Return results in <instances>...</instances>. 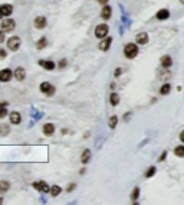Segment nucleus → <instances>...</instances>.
<instances>
[{
  "mask_svg": "<svg viewBox=\"0 0 184 205\" xmlns=\"http://www.w3.org/2000/svg\"><path fill=\"white\" fill-rule=\"evenodd\" d=\"M39 90H40V92L42 94H45V95H48V97H52L53 94L56 92V88L50 84V82H48V81H45V82H42L39 85Z\"/></svg>",
  "mask_w": 184,
  "mask_h": 205,
  "instance_id": "nucleus-1",
  "label": "nucleus"
},
{
  "mask_svg": "<svg viewBox=\"0 0 184 205\" xmlns=\"http://www.w3.org/2000/svg\"><path fill=\"white\" fill-rule=\"evenodd\" d=\"M124 55L128 58V59H132L138 55V46L135 43H127L125 48H124Z\"/></svg>",
  "mask_w": 184,
  "mask_h": 205,
  "instance_id": "nucleus-2",
  "label": "nucleus"
},
{
  "mask_svg": "<svg viewBox=\"0 0 184 205\" xmlns=\"http://www.w3.org/2000/svg\"><path fill=\"white\" fill-rule=\"evenodd\" d=\"M20 48V38L19 36H12L7 39V49H10L12 52H16Z\"/></svg>",
  "mask_w": 184,
  "mask_h": 205,
  "instance_id": "nucleus-3",
  "label": "nucleus"
},
{
  "mask_svg": "<svg viewBox=\"0 0 184 205\" xmlns=\"http://www.w3.org/2000/svg\"><path fill=\"white\" fill-rule=\"evenodd\" d=\"M15 28H16V22H15L13 19L6 17V19L1 20V31H4V32H12Z\"/></svg>",
  "mask_w": 184,
  "mask_h": 205,
  "instance_id": "nucleus-4",
  "label": "nucleus"
},
{
  "mask_svg": "<svg viewBox=\"0 0 184 205\" xmlns=\"http://www.w3.org/2000/svg\"><path fill=\"white\" fill-rule=\"evenodd\" d=\"M12 77H15V71H12L10 68L0 69V81L1 82H9L12 80Z\"/></svg>",
  "mask_w": 184,
  "mask_h": 205,
  "instance_id": "nucleus-5",
  "label": "nucleus"
},
{
  "mask_svg": "<svg viewBox=\"0 0 184 205\" xmlns=\"http://www.w3.org/2000/svg\"><path fill=\"white\" fill-rule=\"evenodd\" d=\"M32 186L36 189V191H39V192H50V186H49L45 180H35L32 183Z\"/></svg>",
  "mask_w": 184,
  "mask_h": 205,
  "instance_id": "nucleus-6",
  "label": "nucleus"
},
{
  "mask_svg": "<svg viewBox=\"0 0 184 205\" xmlns=\"http://www.w3.org/2000/svg\"><path fill=\"white\" fill-rule=\"evenodd\" d=\"M108 26L105 25V23H102V25H98L95 29V36L96 38H99V39H104L105 36H108Z\"/></svg>",
  "mask_w": 184,
  "mask_h": 205,
  "instance_id": "nucleus-7",
  "label": "nucleus"
},
{
  "mask_svg": "<svg viewBox=\"0 0 184 205\" xmlns=\"http://www.w3.org/2000/svg\"><path fill=\"white\" fill-rule=\"evenodd\" d=\"M9 122L12 124H20L22 123V116L19 111H12L9 113Z\"/></svg>",
  "mask_w": 184,
  "mask_h": 205,
  "instance_id": "nucleus-8",
  "label": "nucleus"
},
{
  "mask_svg": "<svg viewBox=\"0 0 184 205\" xmlns=\"http://www.w3.org/2000/svg\"><path fill=\"white\" fill-rule=\"evenodd\" d=\"M33 23H35V28H36V29H45L46 25H48V20H46L45 16H38L35 19Z\"/></svg>",
  "mask_w": 184,
  "mask_h": 205,
  "instance_id": "nucleus-9",
  "label": "nucleus"
},
{
  "mask_svg": "<svg viewBox=\"0 0 184 205\" xmlns=\"http://www.w3.org/2000/svg\"><path fill=\"white\" fill-rule=\"evenodd\" d=\"M15 78L20 82L24 81V78H26V69H24L23 66H17L16 69H15Z\"/></svg>",
  "mask_w": 184,
  "mask_h": 205,
  "instance_id": "nucleus-10",
  "label": "nucleus"
},
{
  "mask_svg": "<svg viewBox=\"0 0 184 205\" xmlns=\"http://www.w3.org/2000/svg\"><path fill=\"white\" fill-rule=\"evenodd\" d=\"M111 43H112V38L111 36H105L102 41L99 42V49L101 51H108L109 49V46H111Z\"/></svg>",
  "mask_w": 184,
  "mask_h": 205,
  "instance_id": "nucleus-11",
  "label": "nucleus"
},
{
  "mask_svg": "<svg viewBox=\"0 0 184 205\" xmlns=\"http://www.w3.org/2000/svg\"><path fill=\"white\" fill-rule=\"evenodd\" d=\"M39 65L43 66L46 71H53L56 68V64L53 62V61H45V59H40L39 61Z\"/></svg>",
  "mask_w": 184,
  "mask_h": 205,
  "instance_id": "nucleus-12",
  "label": "nucleus"
},
{
  "mask_svg": "<svg viewBox=\"0 0 184 205\" xmlns=\"http://www.w3.org/2000/svg\"><path fill=\"white\" fill-rule=\"evenodd\" d=\"M0 13L4 17H9L13 13V6L12 4H3V6H0Z\"/></svg>",
  "mask_w": 184,
  "mask_h": 205,
  "instance_id": "nucleus-13",
  "label": "nucleus"
},
{
  "mask_svg": "<svg viewBox=\"0 0 184 205\" xmlns=\"http://www.w3.org/2000/svg\"><path fill=\"white\" fill-rule=\"evenodd\" d=\"M55 124H52V123H46V124H43V134L45 136H52L53 133H55Z\"/></svg>",
  "mask_w": 184,
  "mask_h": 205,
  "instance_id": "nucleus-14",
  "label": "nucleus"
},
{
  "mask_svg": "<svg viewBox=\"0 0 184 205\" xmlns=\"http://www.w3.org/2000/svg\"><path fill=\"white\" fill-rule=\"evenodd\" d=\"M112 15V9L108 6V4H105L104 7H102V10H101V17L104 19V20H108L109 17H111Z\"/></svg>",
  "mask_w": 184,
  "mask_h": 205,
  "instance_id": "nucleus-15",
  "label": "nucleus"
},
{
  "mask_svg": "<svg viewBox=\"0 0 184 205\" xmlns=\"http://www.w3.org/2000/svg\"><path fill=\"white\" fill-rule=\"evenodd\" d=\"M135 41L138 45H145L147 42H148V35L145 32H141V33H138L135 36Z\"/></svg>",
  "mask_w": 184,
  "mask_h": 205,
  "instance_id": "nucleus-16",
  "label": "nucleus"
},
{
  "mask_svg": "<svg viewBox=\"0 0 184 205\" xmlns=\"http://www.w3.org/2000/svg\"><path fill=\"white\" fill-rule=\"evenodd\" d=\"M91 156H92V153H91V150L89 149H85L84 152H82V155H81V162H82V165H86L91 160Z\"/></svg>",
  "mask_w": 184,
  "mask_h": 205,
  "instance_id": "nucleus-17",
  "label": "nucleus"
},
{
  "mask_svg": "<svg viewBox=\"0 0 184 205\" xmlns=\"http://www.w3.org/2000/svg\"><path fill=\"white\" fill-rule=\"evenodd\" d=\"M46 46H48V39H46V36H42L39 41L36 42V48L39 51H42V49H45Z\"/></svg>",
  "mask_w": 184,
  "mask_h": 205,
  "instance_id": "nucleus-18",
  "label": "nucleus"
},
{
  "mask_svg": "<svg viewBox=\"0 0 184 205\" xmlns=\"http://www.w3.org/2000/svg\"><path fill=\"white\" fill-rule=\"evenodd\" d=\"M6 116H9L7 113V103H0V120L4 119Z\"/></svg>",
  "mask_w": 184,
  "mask_h": 205,
  "instance_id": "nucleus-19",
  "label": "nucleus"
},
{
  "mask_svg": "<svg viewBox=\"0 0 184 205\" xmlns=\"http://www.w3.org/2000/svg\"><path fill=\"white\" fill-rule=\"evenodd\" d=\"M170 16V12H168L167 9H161L158 10V13H157V19H160V20H164V19H167Z\"/></svg>",
  "mask_w": 184,
  "mask_h": 205,
  "instance_id": "nucleus-20",
  "label": "nucleus"
},
{
  "mask_svg": "<svg viewBox=\"0 0 184 205\" xmlns=\"http://www.w3.org/2000/svg\"><path fill=\"white\" fill-rule=\"evenodd\" d=\"M109 103H111V106H118V103H120V95L117 94V92H112L111 95H109Z\"/></svg>",
  "mask_w": 184,
  "mask_h": 205,
  "instance_id": "nucleus-21",
  "label": "nucleus"
},
{
  "mask_svg": "<svg viewBox=\"0 0 184 205\" xmlns=\"http://www.w3.org/2000/svg\"><path fill=\"white\" fill-rule=\"evenodd\" d=\"M173 64V61H171V57H168V55H164V57L161 58V65L168 68V66H171Z\"/></svg>",
  "mask_w": 184,
  "mask_h": 205,
  "instance_id": "nucleus-22",
  "label": "nucleus"
},
{
  "mask_svg": "<svg viewBox=\"0 0 184 205\" xmlns=\"http://www.w3.org/2000/svg\"><path fill=\"white\" fill-rule=\"evenodd\" d=\"M61 192H62V188H61L59 185H53V186H50V195H52L53 198L58 197Z\"/></svg>",
  "mask_w": 184,
  "mask_h": 205,
  "instance_id": "nucleus-23",
  "label": "nucleus"
},
{
  "mask_svg": "<svg viewBox=\"0 0 184 205\" xmlns=\"http://www.w3.org/2000/svg\"><path fill=\"white\" fill-rule=\"evenodd\" d=\"M10 188V183L7 180H0V192H7Z\"/></svg>",
  "mask_w": 184,
  "mask_h": 205,
  "instance_id": "nucleus-24",
  "label": "nucleus"
},
{
  "mask_svg": "<svg viewBox=\"0 0 184 205\" xmlns=\"http://www.w3.org/2000/svg\"><path fill=\"white\" fill-rule=\"evenodd\" d=\"M108 124H109V129H115L117 124H118V117H117V116H111V119H109Z\"/></svg>",
  "mask_w": 184,
  "mask_h": 205,
  "instance_id": "nucleus-25",
  "label": "nucleus"
},
{
  "mask_svg": "<svg viewBox=\"0 0 184 205\" xmlns=\"http://www.w3.org/2000/svg\"><path fill=\"white\" fill-rule=\"evenodd\" d=\"M170 91H171V85H170V84H164V85L161 87L160 94H161V95H167Z\"/></svg>",
  "mask_w": 184,
  "mask_h": 205,
  "instance_id": "nucleus-26",
  "label": "nucleus"
},
{
  "mask_svg": "<svg viewBox=\"0 0 184 205\" xmlns=\"http://www.w3.org/2000/svg\"><path fill=\"white\" fill-rule=\"evenodd\" d=\"M9 133V126L7 124H1L0 126V136H6Z\"/></svg>",
  "mask_w": 184,
  "mask_h": 205,
  "instance_id": "nucleus-27",
  "label": "nucleus"
},
{
  "mask_svg": "<svg viewBox=\"0 0 184 205\" xmlns=\"http://www.w3.org/2000/svg\"><path fill=\"white\" fill-rule=\"evenodd\" d=\"M138 197H140V188H134V191H132V194H131V199L135 202L137 199H138Z\"/></svg>",
  "mask_w": 184,
  "mask_h": 205,
  "instance_id": "nucleus-28",
  "label": "nucleus"
},
{
  "mask_svg": "<svg viewBox=\"0 0 184 205\" xmlns=\"http://www.w3.org/2000/svg\"><path fill=\"white\" fill-rule=\"evenodd\" d=\"M174 153H176L177 156H180V157H183L184 156V148L183 146H177V148L174 149Z\"/></svg>",
  "mask_w": 184,
  "mask_h": 205,
  "instance_id": "nucleus-29",
  "label": "nucleus"
},
{
  "mask_svg": "<svg viewBox=\"0 0 184 205\" xmlns=\"http://www.w3.org/2000/svg\"><path fill=\"white\" fill-rule=\"evenodd\" d=\"M154 173H155V166H151V168H150V169L147 171V173H145V176H147V178H151L152 175H154Z\"/></svg>",
  "mask_w": 184,
  "mask_h": 205,
  "instance_id": "nucleus-30",
  "label": "nucleus"
},
{
  "mask_svg": "<svg viewBox=\"0 0 184 205\" xmlns=\"http://www.w3.org/2000/svg\"><path fill=\"white\" fill-rule=\"evenodd\" d=\"M66 65H68V61H66V59H61L59 64H58V68H59V69H64Z\"/></svg>",
  "mask_w": 184,
  "mask_h": 205,
  "instance_id": "nucleus-31",
  "label": "nucleus"
},
{
  "mask_svg": "<svg viewBox=\"0 0 184 205\" xmlns=\"http://www.w3.org/2000/svg\"><path fill=\"white\" fill-rule=\"evenodd\" d=\"M75 188H76V183H71V185H68V186H66V191H68V192H72Z\"/></svg>",
  "mask_w": 184,
  "mask_h": 205,
  "instance_id": "nucleus-32",
  "label": "nucleus"
},
{
  "mask_svg": "<svg viewBox=\"0 0 184 205\" xmlns=\"http://www.w3.org/2000/svg\"><path fill=\"white\" fill-rule=\"evenodd\" d=\"M6 57H7V52H6L4 49H1V48H0V59H4Z\"/></svg>",
  "mask_w": 184,
  "mask_h": 205,
  "instance_id": "nucleus-33",
  "label": "nucleus"
},
{
  "mask_svg": "<svg viewBox=\"0 0 184 205\" xmlns=\"http://www.w3.org/2000/svg\"><path fill=\"white\" fill-rule=\"evenodd\" d=\"M4 31H0V43H3V42H4V38H6V36H4Z\"/></svg>",
  "mask_w": 184,
  "mask_h": 205,
  "instance_id": "nucleus-34",
  "label": "nucleus"
},
{
  "mask_svg": "<svg viewBox=\"0 0 184 205\" xmlns=\"http://www.w3.org/2000/svg\"><path fill=\"white\" fill-rule=\"evenodd\" d=\"M121 74H122V69H121V68H117V69L114 71V75H115V77H120Z\"/></svg>",
  "mask_w": 184,
  "mask_h": 205,
  "instance_id": "nucleus-35",
  "label": "nucleus"
},
{
  "mask_svg": "<svg viewBox=\"0 0 184 205\" xmlns=\"http://www.w3.org/2000/svg\"><path fill=\"white\" fill-rule=\"evenodd\" d=\"M96 1H98L99 4H102V6H105V4L108 3V0H96Z\"/></svg>",
  "mask_w": 184,
  "mask_h": 205,
  "instance_id": "nucleus-36",
  "label": "nucleus"
},
{
  "mask_svg": "<svg viewBox=\"0 0 184 205\" xmlns=\"http://www.w3.org/2000/svg\"><path fill=\"white\" fill-rule=\"evenodd\" d=\"M166 155H167V152H163V155L160 156V160H164V159H166Z\"/></svg>",
  "mask_w": 184,
  "mask_h": 205,
  "instance_id": "nucleus-37",
  "label": "nucleus"
},
{
  "mask_svg": "<svg viewBox=\"0 0 184 205\" xmlns=\"http://www.w3.org/2000/svg\"><path fill=\"white\" fill-rule=\"evenodd\" d=\"M180 139H181V142H184V130L181 131V134H180Z\"/></svg>",
  "mask_w": 184,
  "mask_h": 205,
  "instance_id": "nucleus-38",
  "label": "nucleus"
},
{
  "mask_svg": "<svg viewBox=\"0 0 184 205\" xmlns=\"http://www.w3.org/2000/svg\"><path fill=\"white\" fill-rule=\"evenodd\" d=\"M1 204H3V198L0 197V205H1Z\"/></svg>",
  "mask_w": 184,
  "mask_h": 205,
  "instance_id": "nucleus-39",
  "label": "nucleus"
},
{
  "mask_svg": "<svg viewBox=\"0 0 184 205\" xmlns=\"http://www.w3.org/2000/svg\"><path fill=\"white\" fill-rule=\"evenodd\" d=\"M1 17H3V15H1V13H0V19H1Z\"/></svg>",
  "mask_w": 184,
  "mask_h": 205,
  "instance_id": "nucleus-40",
  "label": "nucleus"
},
{
  "mask_svg": "<svg viewBox=\"0 0 184 205\" xmlns=\"http://www.w3.org/2000/svg\"><path fill=\"white\" fill-rule=\"evenodd\" d=\"M0 82H1V81H0Z\"/></svg>",
  "mask_w": 184,
  "mask_h": 205,
  "instance_id": "nucleus-41",
  "label": "nucleus"
}]
</instances>
